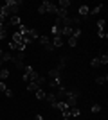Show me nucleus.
Masks as SVG:
<instances>
[{
    "mask_svg": "<svg viewBox=\"0 0 108 120\" xmlns=\"http://www.w3.org/2000/svg\"><path fill=\"white\" fill-rule=\"evenodd\" d=\"M90 65H92L94 68H97V66L101 65V63H99V57H94V59H92V63H90Z\"/></svg>",
    "mask_w": 108,
    "mask_h": 120,
    "instance_id": "393cba45",
    "label": "nucleus"
},
{
    "mask_svg": "<svg viewBox=\"0 0 108 120\" xmlns=\"http://www.w3.org/2000/svg\"><path fill=\"white\" fill-rule=\"evenodd\" d=\"M4 93H5V97H9V99L13 97V90H9V88H7V90H5Z\"/></svg>",
    "mask_w": 108,
    "mask_h": 120,
    "instance_id": "7c9ffc66",
    "label": "nucleus"
},
{
    "mask_svg": "<svg viewBox=\"0 0 108 120\" xmlns=\"http://www.w3.org/2000/svg\"><path fill=\"white\" fill-rule=\"evenodd\" d=\"M20 5H22V2H16V0H7V2L4 4V7L7 9L9 16H16V15H18V11H20Z\"/></svg>",
    "mask_w": 108,
    "mask_h": 120,
    "instance_id": "f257e3e1",
    "label": "nucleus"
},
{
    "mask_svg": "<svg viewBox=\"0 0 108 120\" xmlns=\"http://www.w3.org/2000/svg\"><path fill=\"white\" fill-rule=\"evenodd\" d=\"M45 100L52 106V108H54V106L60 102V99H58V95H56V91H54V93H47V95H45Z\"/></svg>",
    "mask_w": 108,
    "mask_h": 120,
    "instance_id": "f03ea898",
    "label": "nucleus"
},
{
    "mask_svg": "<svg viewBox=\"0 0 108 120\" xmlns=\"http://www.w3.org/2000/svg\"><path fill=\"white\" fill-rule=\"evenodd\" d=\"M7 25H11V27H16V25H18V27H20V25H22L20 16H18V15H16V16H11L9 22H7Z\"/></svg>",
    "mask_w": 108,
    "mask_h": 120,
    "instance_id": "20e7f679",
    "label": "nucleus"
},
{
    "mask_svg": "<svg viewBox=\"0 0 108 120\" xmlns=\"http://www.w3.org/2000/svg\"><path fill=\"white\" fill-rule=\"evenodd\" d=\"M0 120H2V116H0Z\"/></svg>",
    "mask_w": 108,
    "mask_h": 120,
    "instance_id": "f704fd0d",
    "label": "nucleus"
},
{
    "mask_svg": "<svg viewBox=\"0 0 108 120\" xmlns=\"http://www.w3.org/2000/svg\"><path fill=\"white\" fill-rule=\"evenodd\" d=\"M63 120H70V116H63Z\"/></svg>",
    "mask_w": 108,
    "mask_h": 120,
    "instance_id": "72a5a7b5",
    "label": "nucleus"
},
{
    "mask_svg": "<svg viewBox=\"0 0 108 120\" xmlns=\"http://www.w3.org/2000/svg\"><path fill=\"white\" fill-rule=\"evenodd\" d=\"M56 15H58V18H60V20H65V18H68V11H65V9H60V7H58Z\"/></svg>",
    "mask_w": 108,
    "mask_h": 120,
    "instance_id": "9d476101",
    "label": "nucleus"
},
{
    "mask_svg": "<svg viewBox=\"0 0 108 120\" xmlns=\"http://www.w3.org/2000/svg\"><path fill=\"white\" fill-rule=\"evenodd\" d=\"M51 43L54 45V49H60V47L63 45V38H61V36H56V38H52Z\"/></svg>",
    "mask_w": 108,
    "mask_h": 120,
    "instance_id": "1a4fd4ad",
    "label": "nucleus"
},
{
    "mask_svg": "<svg viewBox=\"0 0 108 120\" xmlns=\"http://www.w3.org/2000/svg\"><path fill=\"white\" fill-rule=\"evenodd\" d=\"M7 61H13V52H2V59H0V63H7Z\"/></svg>",
    "mask_w": 108,
    "mask_h": 120,
    "instance_id": "6e6552de",
    "label": "nucleus"
},
{
    "mask_svg": "<svg viewBox=\"0 0 108 120\" xmlns=\"http://www.w3.org/2000/svg\"><path fill=\"white\" fill-rule=\"evenodd\" d=\"M106 81H108L106 75H97V77H96V82H97V84H104Z\"/></svg>",
    "mask_w": 108,
    "mask_h": 120,
    "instance_id": "a211bd4d",
    "label": "nucleus"
},
{
    "mask_svg": "<svg viewBox=\"0 0 108 120\" xmlns=\"http://www.w3.org/2000/svg\"><path fill=\"white\" fill-rule=\"evenodd\" d=\"M9 77V68H0V79L5 82V79Z\"/></svg>",
    "mask_w": 108,
    "mask_h": 120,
    "instance_id": "f8f14e48",
    "label": "nucleus"
},
{
    "mask_svg": "<svg viewBox=\"0 0 108 120\" xmlns=\"http://www.w3.org/2000/svg\"><path fill=\"white\" fill-rule=\"evenodd\" d=\"M49 77H51V81L52 79H61V72L58 70V68H52V70L49 72Z\"/></svg>",
    "mask_w": 108,
    "mask_h": 120,
    "instance_id": "0eeeda50",
    "label": "nucleus"
},
{
    "mask_svg": "<svg viewBox=\"0 0 108 120\" xmlns=\"http://www.w3.org/2000/svg\"><path fill=\"white\" fill-rule=\"evenodd\" d=\"M49 86H51V88H54V90H58V88L61 86V79H52L51 82H49Z\"/></svg>",
    "mask_w": 108,
    "mask_h": 120,
    "instance_id": "ddd939ff",
    "label": "nucleus"
},
{
    "mask_svg": "<svg viewBox=\"0 0 108 120\" xmlns=\"http://www.w3.org/2000/svg\"><path fill=\"white\" fill-rule=\"evenodd\" d=\"M99 63H101V65H106L108 63V54H101L99 56Z\"/></svg>",
    "mask_w": 108,
    "mask_h": 120,
    "instance_id": "4be33fe9",
    "label": "nucleus"
},
{
    "mask_svg": "<svg viewBox=\"0 0 108 120\" xmlns=\"http://www.w3.org/2000/svg\"><path fill=\"white\" fill-rule=\"evenodd\" d=\"M43 7H45L47 13H52V15H56V11H58V5H54L52 2H49V0L43 2Z\"/></svg>",
    "mask_w": 108,
    "mask_h": 120,
    "instance_id": "7ed1b4c3",
    "label": "nucleus"
},
{
    "mask_svg": "<svg viewBox=\"0 0 108 120\" xmlns=\"http://www.w3.org/2000/svg\"><path fill=\"white\" fill-rule=\"evenodd\" d=\"M45 49H47V50H54V45H52L51 41H49V43H47V45H45Z\"/></svg>",
    "mask_w": 108,
    "mask_h": 120,
    "instance_id": "2f4dec72",
    "label": "nucleus"
},
{
    "mask_svg": "<svg viewBox=\"0 0 108 120\" xmlns=\"http://www.w3.org/2000/svg\"><path fill=\"white\" fill-rule=\"evenodd\" d=\"M72 29H74V27H63L61 29V38L63 36H68V38H70L72 36Z\"/></svg>",
    "mask_w": 108,
    "mask_h": 120,
    "instance_id": "4468645a",
    "label": "nucleus"
},
{
    "mask_svg": "<svg viewBox=\"0 0 108 120\" xmlns=\"http://www.w3.org/2000/svg\"><path fill=\"white\" fill-rule=\"evenodd\" d=\"M34 120H43V116H41V115H36V116H34Z\"/></svg>",
    "mask_w": 108,
    "mask_h": 120,
    "instance_id": "473e14b6",
    "label": "nucleus"
},
{
    "mask_svg": "<svg viewBox=\"0 0 108 120\" xmlns=\"http://www.w3.org/2000/svg\"><path fill=\"white\" fill-rule=\"evenodd\" d=\"M38 88H40V86L36 84V82H27V90L29 91H36Z\"/></svg>",
    "mask_w": 108,
    "mask_h": 120,
    "instance_id": "412c9836",
    "label": "nucleus"
},
{
    "mask_svg": "<svg viewBox=\"0 0 108 120\" xmlns=\"http://www.w3.org/2000/svg\"><path fill=\"white\" fill-rule=\"evenodd\" d=\"M79 115H81V111L77 109V108H72L70 109V116H79Z\"/></svg>",
    "mask_w": 108,
    "mask_h": 120,
    "instance_id": "b1692460",
    "label": "nucleus"
},
{
    "mask_svg": "<svg viewBox=\"0 0 108 120\" xmlns=\"http://www.w3.org/2000/svg\"><path fill=\"white\" fill-rule=\"evenodd\" d=\"M99 111H101V106H99V104H94L92 106V113H99Z\"/></svg>",
    "mask_w": 108,
    "mask_h": 120,
    "instance_id": "bb28decb",
    "label": "nucleus"
},
{
    "mask_svg": "<svg viewBox=\"0 0 108 120\" xmlns=\"http://www.w3.org/2000/svg\"><path fill=\"white\" fill-rule=\"evenodd\" d=\"M68 7H70V0H61V2H60V9L68 11Z\"/></svg>",
    "mask_w": 108,
    "mask_h": 120,
    "instance_id": "dca6fc26",
    "label": "nucleus"
},
{
    "mask_svg": "<svg viewBox=\"0 0 108 120\" xmlns=\"http://www.w3.org/2000/svg\"><path fill=\"white\" fill-rule=\"evenodd\" d=\"M77 13H79V18L83 20V18L90 13V9H88V5H79V11H77Z\"/></svg>",
    "mask_w": 108,
    "mask_h": 120,
    "instance_id": "423d86ee",
    "label": "nucleus"
},
{
    "mask_svg": "<svg viewBox=\"0 0 108 120\" xmlns=\"http://www.w3.org/2000/svg\"><path fill=\"white\" fill-rule=\"evenodd\" d=\"M34 95H36V99H38V100H45V95H47V93H45V90L38 88V90L34 91Z\"/></svg>",
    "mask_w": 108,
    "mask_h": 120,
    "instance_id": "9b49d317",
    "label": "nucleus"
},
{
    "mask_svg": "<svg viewBox=\"0 0 108 120\" xmlns=\"http://www.w3.org/2000/svg\"><path fill=\"white\" fill-rule=\"evenodd\" d=\"M38 41H40L41 45L45 47L47 43H49V41H51V38H49V36H38Z\"/></svg>",
    "mask_w": 108,
    "mask_h": 120,
    "instance_id": "f3484780",
    "label": "nucleus"
},
{
    "mask_svg": "<svg viewBox=\"0 0 108 120\" xmlns=\"http://www.w3.org/2000/svg\"><path fill=\"white\" fill-rule=\"evenodd\" d=\"M97 36H99V38H104V40L108 38V34L104 32V30H99V32H97Z\"/></svg>",
    "mask_w": 108,
    "mask_h": 120,
    "instance_id": "cd10ccee",
    "label": "nucleus"
},
{
    "mask_svg": "<svg viewBox=\"0 0 108 120\" xmlns=\"http://www.w3.org/2000/svg\"><path fill=\"white\" fill-rule=\"evenodd\" d=\"M24 57H25V54H24V52H16V54H13V63H15V65H18V63H22V61H24Z\"/></svg>",
    "mask_w": 108,
    "mask_h": 120,
    "instance_id": "39448f33",
    "label": "nucleus"
},
{
    "mask_svg": "<svg viewBox=\"0 0 108 120\" xmlns=\"http://www.w3.org/2000/svg\"><path fill=\"white\" fill-rule=\"evenodd\" d=\"M104 25H106V20H104V18L97 20V32H99V30H104Z\"/></svg>",
    "mask_w": 108,
    "mask_h": 120,
    "instance_id": "6ab92c4d",
    "label": "nucleus"
},
{
    "mask_svg": "<svg viewBox=\"0 0 108 120\" xmlns=\"http://www.w3.org/2000/svg\"><path fill=\"white\" fill-rule=\"evenodd\" d=\"M32 72H34V70H32V66H29V65H27V66H24V75H27V77H29V75L32 74Z\"/></svg>",
    "mask_w": 108,
    "mask_h": 120,
    "instance_id": "5701e85b",
    "label": "nucleus"
},
{
    "mask_svg": "<svg viewBox=\"0 0 108 120\" xmlns=\"http://www.w3.org/2000/svg\"><path fill=\"white\" fill-rule=\"evenodd\" d=\"M7 90V86H5V82L4 81H0V91H5Z\"/></svg>",
    "mask_w": 108,
    "mask_h": 120,
    "instance_id": "c85d7f7f",
    "label": "nucleus"
},
{
    "mask_svg": "<svg viewBox=\"0 0 108 120\" xmlns=\"http://www.w3.org/2000/svg\"><path fill=\"white\" fill-rule=\"evenodd\" d=\"M38 13H40V15H45L47 11H45V7H43V4L40 5V7H38Z\"/></svg>",
    "mask_w": 108,
    "mask_h": 120,
    "instance_id": "c756f323",
    "label": "nucleus"
},
{
    "mask_svg": "<svg viewBox=\"0 0 108 120\" xmlns=\"http://www.w3.org/2000/svg\"><path fill=\"white\" fill-rule=\"evenodd\" d=\"M79 36H81V29H79V27H74V29H72V38H79Z\"/></svg>",
    "mask_w": 108,
    "mask_h": 120,
    "instance_id": "aec40b11",
    "label": "nucleus"
},
{
    "mask_svg": "<svg viewBox=\"0 0 108 120\" xmlns=\"http://www.w3.org/2000/svg\"><path fill=\"white\" fill-rule=\"evenodd\" d=\"M68 45H70V47H76V45H77V40L70 36V38H68Z\"/></svg>",
    "mask_w": 108,
    "mask_h": 120,
    "instance_id": "a878e982",
    "label": "nucleus"
},
{
    "mask_svg": "<svg viewBox=\"0 0 108 120\" xmlns=\"http://www.w3.org/2000/svg\"><path fill=\"white\" fill-rule=\"evenodd\" d=\"M103 7H104V5H103V4H99V5H96V7H94V9H92V11H90V15H92V16H96V15H99V13H101V11H103Z\"/></svg>",
    "mask_w": 108,
    "mask_h": 120,
    "instance_id": "2eb2a0df",
    "label": "nucleus"
}]
</instances>
